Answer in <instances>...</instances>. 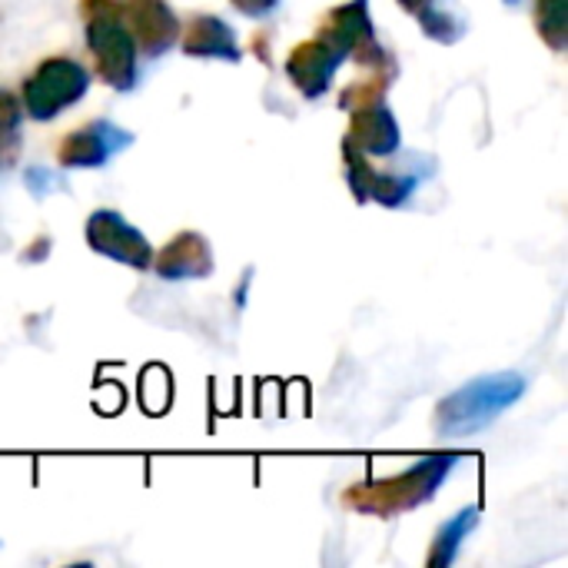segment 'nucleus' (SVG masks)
<instances>
[{"label":"nucleus","mask_w":568,"mask_h":568,"mask_svg":"<svg viewBox=\"0 0 568 568\" xmlns=\"http://www.w3.org/2000/svg\"><path fill=\"white\" fill-rule=\"evenodd\" d=\"M459 463L456 453H439L429 459H419L409 473H399L393 479H379V483H363L353 486L346 493V506L363 513V516H379V519H393L399 513H409L423 503H429L439 486L446 483L449 469Z\"/></svg>","instance_id":"nucleus-1"},{"label":"nucleus","mask_w":568,"mask_h":568,"mask_svg":"<svg viewBox=\"0 0 568 568\" xmlns=\"http://www.w3.org/2000/svg\"><path fill=\"white\" fill-rule=\"evenodd\" d=\"M87 50L97 60V73L106 87L126 93L140 80L136 43L123 23V7L116 0H83Z\"/></svg>","instance_id":"nucleus-2"},{"label":"nucleus","mask_w":568,"mask_h":568,"mask_svg":"<svg viewBox=\"0 0 568 568\" xmlns=\"http://www.w3.org/2000/svg\"><path fill=\"white\" fill-rule=\"evenodd\" d=\"M526 383L523 376L503 373L493 379H476L473 386L453 393L443 406H439V429L443 433H473L483 429L486 423H493L509 403H516L523 396Z\"/></svg>","instance_id":"nucleus-3"},{"label":"nucleus","mask_w":568,"mask_h":568,"mask_svg":"<svg viewBox=\"0 0 568 568\" xmlns=\"http://www.w3.org/2000/svg\"><path fill=\"white\" fill-rule=\"evenodd\" d=\"M90 90V70L70 57L43 60L23 83V110L30 120H53L60 110H70Z\"/></svg>","instance_id":"nucleus-4"},{"label":"nucleus","mask_w":568,"mask_h":568,"mask_svg":"<svg viewBox=\"0 0 568 568\" xmlns=\"http://www.w3.org/2000/svg\"><path fill=\"white\" fill-rule=\"evenodd\" d=\"M316 37L333 43L343 57H356L359 67H386V60H389L373 30L369 0H349L343 7H336Z\"/></svg>","instance_id":"nucleus-5"},{"label":"nucleus","mask_w":568,"mask_h":568,"mask_svg":"<svg viewBox=\"0 0 568 568\" xmlns=\"http://www.w3.org/2000/svg\"><path fill=\"white\" fill-rule=\"evenodd\" d=\"M87 243L90 250H97L106 260L126 263L133 270H146L153 263V246L150 240L126 223L116 210H97L87 220Z\"/></svg>","instance_id":"nucleus-6"},{"label":"nucleus","mask_w":568,"mask_h":568,"mask_svg":"<svg viewBox=\"0 0 568 568\" xmlns=\"http://www.w3.org/2000/svg\"><path fill=\"white\" fill-rule=\"evenodd\" d=\"M130 143H133L130 130H123L110 120H93L60 140L57 160L70 170H93V166H103L113 153L126 150Z\"/></svg>","instance_id":"nucleus-7"},{"label":"nucleus","mask_w":568,"mask_h":568,"mask_svg":"<svg viewBox=\"0 0 568 568\" xmlns=\"http://www.w3.org/2000/svg\"><path fill=\"white\" fill-rule=\"evenodd\" d=\"M123 23L133 33L136 50H143L146 57H160L180 40V20L166 7V0H126Z\"/></svg>","instance_id":"nucleus-8"},{"label":"nucleus","mask_w":568,"mask_h":568,"mask_svg":"<svg viewBox=\"0 0 568 568\" xmlns=\"http://www.w3.org/2000/svg\"><path fill=\"white\" fill-rule=\"evenodd\" d=\"M343 60L346 57L333 43L316 37V40H306V43L293 47V53L286 57V77L293 80V87L303 97L316 100V97H323L329 90V83H333Z\"/></svg>","instance_id":"nucleus-9"},{"label":"nucleus","mask_w":568,"mask_h":568,"mask_svg":"<svg viewBox=\"0 0 568 568\" xmlns=\"http://www.w3.org/2000/svg\"><path fill=\"white\" fill-rule=\"evenodd\" d=\"M343 156H346V176H349V186H353L356 200H376L383 206H403L413 196L416 180L399 176V173L373 170L353 143H343Z\"/></svg>","instance_id":"nucleus-10"},{"label":"nucleus","mask_w":568,"mask_h":568,"mask_svg":"<svg viewBox=\"0 0 568 568\" xmlns=\"http://www.w3.org/2000/svg\"><path fill=\"white\" fill-rule=\"evenodd\" d=\"M346 143H353L363 156H393L403 143V133L396 116L383 103H369L353 110Z\"/></svg>","instance_id":"nucleus-11"},{"label":"nucleus","mask_w":568,"mask_h":568,"mask_svg":"<svg viewBox=\"0 0 568 568\" xmlns=\"http://www.w3.org/2000/svg\"><path fill=\"white\" fill-rule=\"evenodd\" d=\"M163 280H203L213 273V250L200 233H176L150 263Z\"/></svg>","instance_id":"nucleus-12"},{"label":"nucleus","mask_w":568,"mask_h":568,"mask_svg":"<svg viewBox=\"0 0 568 568\" xmlns=\"http://www.w3.org/2000/svg\"><path fill=\"white\" fill-rule=\"evenodd\" d=\"M180 47L186 57H210V60H226V63H236L243 57L233 27L213 13L193 17L186 23V30L180 33Z\"/></svg>","instance_id":"nucleus-13"},{"label":"nucleus","mask_w":568,"mask_h":568,"mask_svg":"<svg viewBox=\"0 0 568 568\" xmlns=\"http://www.w3.org/2000/svg\"><path fill=\"white\" fill-rule=\"evenodd\" d=\"M399 7L419 20L429 40L439 43H456L463 37V20L456 17L449 0H399Z\"/></svg>","instance_id":"nucleus-14"},{"label":"nucleus","mask_w":568,"mask_h":568,"mask_svg":"<svg viewBox=\"0 0 568 568\" xmlns=\"http://www.w3.org/2000/svg\"><path fill=\"white\" fill-rule=\"evenodd\" d=\"M476 523H479V513H476V509H466V513H459L456 519H449V523L436 532V539H433L429 566L433 568L449 566V562L456 559V552H459L463 539L476 529Z\"/></svg>","instance_id":"nucleus-15"},{"label":"nucleus","mask_w":568,"mask_h":568,"mask_svg":"<svg viewBox=\"0 0 568 568\" xmlns=\"http://www.w3.org/2000/svg\"><path fill=\"white\" fill-rule=\"evenodd\" d=\"M20 146V100L0 90V163L13 160Z\"/></svg>","instance_id":"nucleus-16"},{"label":"nucleus","mask_w":568,"mask_h":568,"mask_svg":"<svg viewBox=\"0 0 568 568\" xmlns=\"http://www.w3.org/2000/svg\"><path fill=\"white\" fill-rule=\"evenodd\" d=\"M536 20H539V30H542V37H546V43H549L552 50H566V0H539Z\"/></svg>","instance_id":"nucleus-17"},{"label":"nucleus","mask_w":568,"mask_h":568,"mask_svg":"<svg viewBox=\"0 0 568 568\" xmlns=\"http://www.w3.org/2000/svg\"><path fill=\"white\" fill-rule=\"evenodd\" d=\"M383 97H386V80H369V83L349 87L339 97V106L343 110H359V106H369V103H383Z\"/></svg>","instance_id":"nucleus-18"},{"label":"nucleus","mask_w":568,"mask_h":568,"mask_svg":"<svg viewBox=\"0 0 568 568\" xmlns=\"http://www.w3.org/2000/svg\"><path fill=\"white\" fill-rule=\"evenodd\" d=\"M240 13H246V17H266V13H273L276 10V3L280 0H230Z\"/></svg>","instance_id":"nucleus-19"},{"label":"nucleus","mask_w":568,"mask_h":568,"mask_svg":"<svg viewBox=\"0 0 568 568\" xmlns=\"http://www.w3.org/2000/svg\"><path fill=\"white\" fill-rule=\"evenodd\" d=\"M506 3H509V7H513V3H519V0H506Z\"/></svg>","instance_id":"nucleus-20"}]
</instances>
